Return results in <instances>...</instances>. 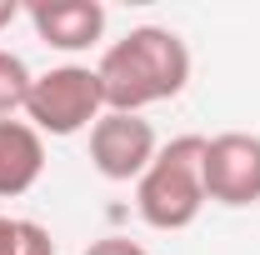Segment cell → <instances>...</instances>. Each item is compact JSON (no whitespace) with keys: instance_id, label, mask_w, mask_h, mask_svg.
Segmentation results:
<instances>
[{"instance_id":"1","label":"cell","mask_w":260,"mask_h":255,"mask_svg":"<svg viewBox=\"0 0 260 255\" xmlns=\"http://www.w3.org/2000/svg\"><path fill=\"white\" fill-rule=\"evenodd\" d=\"M105 110L140 115L145 105L175 100L190 85V45L165 25H135L115 45H105L95 65Z\"/></svg>"},{"instance_id":"2","label":"cell","mask_w":260,"mask_h":255,"mask_svg":"<svg viewBox=\"0 0 260 255\" xmlns=\"http://www.w3.org/2000/svg\"><path fill=\"white\" fill-rule=\"evenodd\" d=\"M135 210L150 230H185L205 210V135H175L135 180Z\"/></svg>"},{"instance_id":"3","label":"cell","mask_w":260,"mask_h":255,"mask_svg":"<svg viewBox=\"0 0 260 255\" xmlns=\"http://www.w3.org/2000/svg\"><path fill=\"white\" fill-rule=\"evenodd\" d=\"M105 115V95H100V75L90 65H55L30 80L25 95V120L40 135H80Z\"/></svg>"},{"instance_id":"4","label":"cell","mask_w":260,"mask_h":255,"mask_svg":"<svg viewBox=\"0 0 260 255\" xmlns=\"http://www.w3.org/2000/svg\"><path fill=\"white\" fill-rule=\"evenodd\" d=\"M155 150H160V140H155V125L145 115L105 110L95 125H90V165H95L105 180H115V185L140 180L150 170Z\"/></svg>"},{"instance_id":"5","label":"cell","mask_w":260,"mask_h":255,"mask_svg":"<svg viewBox=\"0 0 260 255\" xmlns=\"http://www.w3.org/2000/svg\"><path fill=\"white\" fill-rule=\"evenodd\" d=\"M205 200L245 210L260 200V135L225 130L205 140Z\"/></svg>"},{"instance_id":"6","label":"cell","mask_w":260,"mask_h":255,"mask_svg":"<svg viewBox=\"0 0 260 255\" xmlns=\"http://www.w3.org/2000/svg\"><path fill=\"white\" fill-rule=\"evenodd\" d=\"M25 20L50 50L75 55V50H90L105 35V5L100 0H30Z\"/></svg>"},{"instance_id":"7","label":"cell","mask_w":260,"mask_h":255,"mask_svg":"<svg viewBox=\"0 0 260 255\" xmlns=\"http://www.w3.org/2000/svg\"><path fill=\"white\" fill-rule=\"evenodd\" d=\"M45 175V135L30 120H0V200L25 195Z\"/></svg>"},{"instance_id":"8","label":"cell","mask_w":260,"mask_h":255,"mask_svg":"<svg viewBox=\"0 0 260 255\" xmlns=\"http://www.w3.org/2000/svg\"><path fill=\"white\" fill-rule=\"evenodd\" d=\"M30 65L20 60L15 50H0V120H10L15 110H25V95H30Z\"/></svg>"},{"instance_id":"9","label":"cell","mask_w":260,"mask_h":255,"mask_svg":"<svg viewBox=\"0 0 260 255\" xmlns=\"http://www.w3.org/2000/svg\"><path fill=\"white\" fill-rule=\"evenodd\" d=\"M10 255H55V240L40 220H15V250Z\"/></svg>"},{"instance_id":"10","label":"cell","mask_w":260,"mask_h":255,"mask_svg":"<svg viewBox=\"0 0 260 255\" xmlns=\"http://www.w3.org/2000/svg\"><path fill=\"white\" fill-rule=\"evenodd\" d=\"M85 255H150V250L140 240H130V235H105V240H90Z\"/></svg>"},{"instance_id":"11","label":"cell","mask_w":260,"mask_h":255,"mask_svg":"<svg viewBox=\"0 0 260 255\" xmlns=\"http://www.w3.org/2000/svg\"><path fill=\"white\" fill-rule=\"evenodd\" d=\"M20 15H25V5H20V0H0V30H5V25H15Z\"/></svg>"},{"instance_id":"12","label":"cell","mask_w":260,"mask_h":255,"mask_svg":"<svg viewBox=\"0 0 260 255\" xmlns=\"http://www.w3.org/2000/svg\"><path fill=\"white\" fill-rule=\"evenodd\" d=\"M10 250H15V220L0 215V255H10Z\"/></svg>"}]
</instances>
